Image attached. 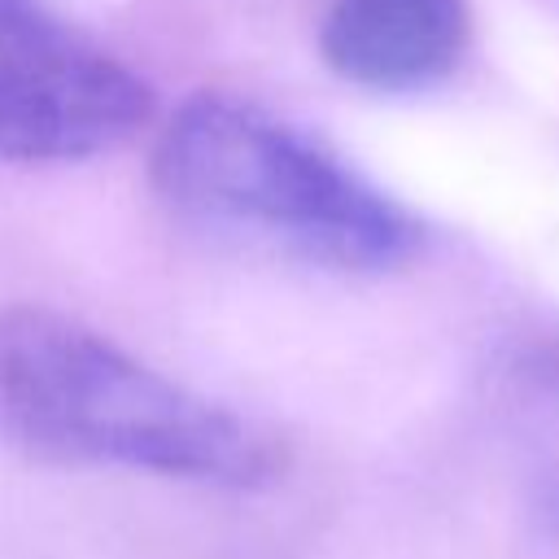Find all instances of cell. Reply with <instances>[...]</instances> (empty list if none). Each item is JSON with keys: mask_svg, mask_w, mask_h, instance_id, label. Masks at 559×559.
<instances>
[{"mask_svg": "<svg viewBox=\"0 0 559 559\" xmlns=\"http://www.w3.org/2000/svg\"><path fill=\"white\" fill-rule=\"evenodd\" d=\"M148 175L179 223L301 266L393 275L424 249L411 205L293 118L236 92L179 100Z\"/></svg>", "mask_w": 559, "mask_h": 559, "instance_id": "cell-2", "label": "cell"}, {"mask_svg": "<svg viewBox=\"0 0 559 559\" xmlns=\"http://www.w3.org/2000/svg\"><path fill=\"white\" fill-rule=\"evenodd\" d=\"M148 79L31 0H0V162H87L153 118Z\"/></svg>", "mask_w": 559, "mask_h": 559, "instance_id": "cell-3", "label": "cell"}, {"mask_svg": "<svg viewBox=\"0 0 559 559\" xmlns=\"http://www.w3.org/2000/svg\"><path fill=\"white\" fill-rule=\"evenodd\" d=\"M0 432L44 463L122 467L223 493H258L288 472L275 428L52 306L0 310Z\"/></svg>", "mask_w": 559, "mask_h": 559, "instance_id": "cell-1", "label": "cell"}, {"mask_svg": "<svg viewBox=\"0 0 559 559\" xmlns=\"http://www.w3.org/2000/svg\"><path fill=\"white\" fill-rule=\"evenodd\" d=\"M467 39V0H336L319 22L328 70L380 96L437 87L463 61Z\"/></svg>", "mask_w": 559, "mask_h": 559, "instance_id": "cell-4", "label": "cell"}, {"mask_svg": "<svg viewBox=\"0 0 559 559\" xmlns=\"http://www.w3.org/2000/svg\"><path fill=\"white\" fill-rule=\"evenodd\" d=\"M511 380L515 389L542 406L546 415L559 419V341H533L511 358Z\"/></svg>", "mask_w": 559, "mask_h": 559, "instance_id": "cell-5", "label": "cell"}]
</instances>
